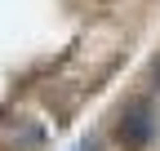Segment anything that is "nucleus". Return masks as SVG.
<instances>
[{"mask_svg": "<svg viewBox=\"0 0 160 151\" xmlns=\"http://www.w3.org/2000/svg\"><path fill=\"white\" fill-rule=\"evenodd\" d=\"M116 138H120V147H125V151H142V147H151V138H156V111H151L147 98H138V102H129L125 111H120Z\"/></svg>", "mask_w": 160, "mask_h": 151, "instance_id": "obj_1", "label": "nucleus"}, {"mask_svg": "<svg viewBox=\"0 0 160 151\" xmlns=\"http://www.w3.org/2000/svg\"><path fill=\"white\" fill-rule=\"evenodd\" d=\"M156 89H160V62H156Z\"/></svg>", "mask_w": 160, "mask_h": 151, "instance_id": "obj_2", "label": "nucleus"}]
</instances>
